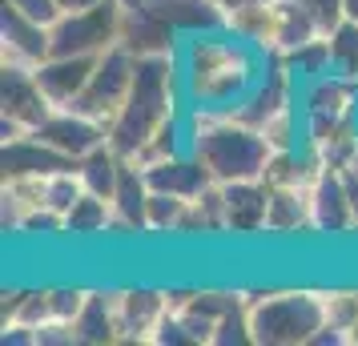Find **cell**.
I'll list each match as a JSON object with an SVG mask.
<instances>
[{
	"label": "cell",
	"mask_w": 358,
	"mask_h": 346,
	"mask_svg": "<svg viewBox=\"0 0 358 346\" xmlns=\"http://www.w3.org/2000/svg\"><path fill=\"white\" fill-rule=\"evenodd\" d=\"M310 182H314V178H310ZM310 182L270 185V222H266V233H278V238L314 233V214H310Z\"/></svg>",
	"instance_id": "9a60e30c"
},
{
	"label": "cell",
	"mask_w": 358,
	"mask_h": 346,
	"mask_svg": "<svg viewBox=\"0 0 358 346\" xmlns=\"http://www.w3.org/2000/svg\"><path fill=\"white\" fill-rule=\"evenodd\" d=\"M85 189H89V185H85L77 165H73V169H57V173H49V185H45V206L57 210V214H69Z\"/></svg>",
	"instance_id": "4316f807"
},
{
	"label": "cell",
	"mask_w": 358,
	"mask_h": 346,
	"mask_svg": "<svg viewBox=\"0 0 358 346\" xmlns=\"http://www.w3.org/2000/svg\"><path fill=\"white\" fill-rule=\"evenodd\" d=\"M33 133L41 137V141H49L52 149H61L65 157H73V161H81L85 153H93L97 145L109 141V133L101 129L93 117L77 113L73 105H57Z\"/></svg>",
	"instance_id": "30bf717a"
},
{
	"label": "cell",
	"mask_w": 358,
	"mask_h": 346,
	"mask_svg": "<svg viewBox=\"0 0 358 346\" xmlns=\"http://www.w3.org/2000/svg\"><path fill=\"white\" fill-rule=\"evenodd\" d=\"M226 29L250 41L266 57H278V0H250L226 4Z\"/></svg>",
	"instance_id": "2e32d148"
},
{
	"label": "cell",
	"mask_w": 358,
	"mask_h": 346,
	"mask_svg": "<svg viewBox=\"0 0 358 346\" xmlns=\"http://www.w3.org/2000/svg\"><path fill=\"white\" fill-rule=\"evenodd\" d=\"M97 61L101 57H61V52H52L36 65V81L49 93L52 105H77L81 93L89 89V81H93V73H97Z\"/></svg>",
	"instance_id": "4fadbf2b"
},
{
	"label": "cell",
	"mask_w": 358,
	"mask_h": 346,
	"mask_svg": "<svg viewBox=\"0 0 358 346\" xmlns=\"http://www.w3.org/2000/svg\"><path fill=\"white\" fill-rule=\"evenodd\" d=\"M145 206H149V182L145 169L137 161H121V178H117V194H113V210H117V230L129 233H149L145 230Z\"/></svg>",
	"instance_id": "ffe728a7"
},
{
	"label": "cell",
	"mask_w": 358,
	"mask_h": 346,
	"mask_svg": "<svg viewBox=\"0 0 358 346\" xmlns=\"http://www.w3.org/2000/svg\"><path fill=\"white\" fill-rule=\"evenodd\" d=\"M314 20H318V29L322 33H334L342 20H346V0H306Z\"/></svg>",
	"instance_id": "f546056e"
},
{
	"label": "cell",
	"mask_w": 358,
	"mask_h": 346,
	"mask_svg": "<svg viewBox=\"0 0 358 346\" xmlns=\"http://www.w3.org/2000/svg\"><path fill=\"white\" fill-rule=\"evenodd\" d=\"M133 73H137V52L117 41L113 49L101 52L97 73H93L89 89L81 93V101L73 109L85 117H93L101 129L109 133L113 121L121 117V109H125V97H129V89H133Z\"/></svg>",
	"instance_id": "8992f818"
},
{
	"label": "cell",
	"mask_w": 358,
	"mask_h": 346,
	"mask_svg": "<svg viewBox=\"0 0 358 346\" xmlns=\"http://www.w3.org/2000/svg\"><path fill=\"white\" fill-rule=\"evenodd\" d=\"M226 233L234 238H258L270 222V182L250 178V182H226Z\"/></svg>",
	"instance_id": "8fae6325"
},
{
	"label": "cell",
	"mask_w": 358,
	"mask_h": 346,
	"mask_svg": "<svg viewBox=\"0 0 358 346\" xmlns=\"http://www.w3.org/2000/svg\"><path fill=\"white\" fill-rule=\"evenodd\" d=\"M8 8H17L20 17L36 20V24H45V29H52L57 20L65 17V8H61V0H4Z\"/></svg>",
	"instance_id": "f1b7e54d"
},
{
	"label": "cell",
	"mask_w": 358,
	"mask_h": 346,
	"mask_svg": "<svg viewBox=\"0 0 358 346\" xmlns=\"http://www.w3.org/2000/svg\"><path fill=\"white\" fill-rule=\"evenodd\" d=\"M250 330L258 346H310L326 326L322 286H294V290H262L245 302Z\"/></svg>",
	"instance_id": "277c9868"
},
{
	"label": "cell",
	"mask_w": 358,
	"mask_h": 346,
	"mask_svg": "<svg viewBox=\"0 0 358 346\" xmlns=\"http://www.w3.org/2000/svg\"><path fill=\"white\" fill-rule=\"evenodd\" d=\"M145 182L149 189H162V194H178V198H197L206 185H213L210 169L197 161L194 153H173L165 161H153L145 165Z\"/></svg>",
	"instance_id": "e0dca14e"
},
{
	"label": "cell",
	"mask_w": 358,
	"mask_h": 346,
	"mask_svg": "<svg viewBox=\"0 0 358 346\" xmlns=\"http://www.w3.org/2000/svg\"><path fill=\"white\" fill-rule=\"evenodd\" d=\"M57 105L41 89L33 65H0V117H13L24 129H36Z\"/></svg>",
	"instance_id": "52a82bcc"
},
{
	"label": "cell",
	"mask_w": 358,
	"mask_h": 346,
	"mask_svg": "<svg viewBox=\"0 0 358 346\" xmlns=\"http://www.w3.org/2000/svg\"><path fill=\"white\" fill-rule=\"evenodd\" d=\"M77 343H125V330H121V306H117V290H93L85 310L77 314Z\"/></svg>",
	"instance_id": "ac0fdd59"
},
{
	"label": "cell",
	"mask_w": 358,
	"mask_h": 346,
	"mask_svg": "<svg viewBox=\"0 0 358 346\" xmlns=\"http://www.w3.org/2000/svg\"><path fill=\"white\" fill-rule=\"evenodd\" d=\"M117 230V210L109 198L85 189L77 206L65 214V238H105Z\"/></svg>",
	"instance_id": "44dd1931"
},
{
	"label": "cell",
	"mask_w": 358,
	"mask_h": 346,
	"mask_svg": "<svg viewBox=\"0 0 358 346\" xmlns=\"http://www.w3.org/2000/svg\"><path fill=\"white\" fill-rule=\"evenodd\" d=\"M326 45H330V69L358 81V20L346 17L334 33H326Z\"/></svg>",
	"instance_id": "484cf974"
},
{
	"label": "cell",
	"mask_w": 358,
	"mask_h": 346,
	"mask_svg": "<svg viewBox=\"0 0 358 346\" xmlns=\"http://www.w3.org/2000/svg\"><path fill=\"white\" fill-rule=\"evenodd\" d=\"M278 61L290 69L298 81H314V77L330 73V45H326V36H314V41L298 45V49H290L286 57H278Z\"/></svg>",
	"instance_id": "d4e9b609"
},
{
	"label": "cell",
	"mask_w": 358,
	"mask_h": 346,
	"mask_svg": "<svg viewBox=\"0 0 358 346\" xmlns=\"http://www.w3.org/2000/svg\"><path fill=\"white\" fill-rule=\"evenodd\" d=\"M121 153H117L109 141L105 145H97L93 153H85L81 161H77V169H81V178H85V185L93 189V194H101V198H109L113 201V194H117V178H121Z\"/></svg>",
	"instance_id": "603a6c76"
},
{
	"label": "cell",
	"mask_w": 358,
	"mask_h": 346,
	"mask_svg": "<svg viewBox=\"0 0 358 346\" xmlns=\"http://www.w3.org/2000/svg\"><path fill=\"white\" fill-rule=\"evenodd\" d=\"M189 153L210 169L213 182L226 185L262 178L274 145L258 125L242 121L234 109H189Z\"/></svg>",
	"instance_id": "3957f363"
},
{
	"label": "cell",
	"mask_w": 358,
	"mask_h": 346,
	"mask_svg": "<svg viewBox=\"0 0 358 346\" xmlns=\"http://www.w3.org/2000/svg\"><path fill=\"white\" fill-rule=\"evenodd\" d=\"M49 290V314L52 318H65V322H77V314L85 310L89 302V286H45Z\"/></svg>",
	"instance_id": "83f0119b"
},
{
	"label": "cell",
	"mask_w": 358,
	"mask_h": 346,
	"mask_svg": "<svg viewBox=\"0 0 358 346\" xmlns=\"http://www.w3.org/2000/svg\"><path fill=\"white\" fill-rule=\"evenodd\" d=\"M310 214H314V233H355L358 230L342 169L318 165V173L310 182Z\"/></svg>",
	"instance_id": "9c48e42d"
},
{
	"label": "cell",
	"mask_w": 358,
	"mask_h": 346,
	"mask_svg": "<svg viewBox=\"0 0 358 346\" xmlns=\"http://www.w3.org/2000/svg\"><path fill=\"white\" fill-rule=\"evenodd\" d=\"M0 165L4 173H57V169H73L77 161L65 157L61 149H52L49 141H41L36 133H24L17 141H4Z\"/></svg>",
	"instance_id": "d6986e66"
},
{
	"label": "cell",
	"mask_w": 358,
	"mask_h": 346,
	"mask_svg": "<svg viewBox=\"0 0 358 346\" xmlns=\"http://www.w3.org/2000/svg\"><path fill=\"white\" fill-rule=\"evenodd\" d=\"M189 198L178 194H162V189H149V206H145V230L149 233H178L185 222Z\"/></svg>",
	"instance_id": "cb8c5ba5"
},
{
	"label": "cell",
	"mask_w": 358,
	"mask_h": 346,
	"mask_svg": "<svg viewBox=\"0 0 358 346\" xmlns=\"http://www.w3.org/2000/svg\"><path fill=\"white\" fill-rule=\"evenodd\" d=\"M314 36H326V33L318 29L306 0H278V57H286L290 49L306 45Z\"/></svg>",
	"instance_id": "7402d4cb"
},
{
	"label": "cell",
	"mask_w": 358,
	"mask_h": 346,
	"mask_svg": "<svg viewBox=\"0 0 358 346\" xmlns=\"http://www.w3.org/2000/svg\"><path fill=\"white\" fill-rule=\"evenodd\" d=\"M121 4H125V8H141V4H145V0H121Z\"/></svg>",
	"instance_id": "d6a6232c"
},
{
	"label": "cell",
	"mask_w": 358,
	"mask_h": 346,
	"mask_svg": "<svg viewBox=\"0 0 358 346\" xmlns=\"http://www.w3.org/2000/svg\"><path fill=\"white\" fill-rule=\"evenodd\" d=\"M178 65L189 109H238L262 81L270 57L229 29H206L178 41Z\"/></svg>",
	"instance_id": "6da1fadb"
},
{
	"label": "cell",
	"mask_w": 358,
	"mask_h": 346,
	"mask_svg": "<svg viewBox=\"0 0 358 346\" xmlns=\"http://www.w3.org/2000/svg\"><path fill=\"white\" fill-rule=\"evenodd\" d=\"M185 109V93H181V65L178 49L165 52H145L137 57V73H133V89L125 97V109L109 129V145L121 157H137L145 141L162 129L169 117Z\"/></svg>",
	"instance_id": "7a4b0ae2"
},
{
	"label": "cell",
	"mask_w": 358,
	"mask_h": 346,
	"mask_svg": "<svg viewBox=\"0 0 358 346\" xmlns=\"http://www.w3.org/2000/svg\"><path fill=\"white\" fill-rule=\"evenodd\" d=\"M93 4H101V0H61L65 13H81V8H93Z\"/></svg>",
	"instance_id": "4dcf8cb0"
},
{
	"label": "cell",
	"mask_w": 358,
	"mask_h": 346,
	"mask_svg": "<svg viewBox=\"0 0 358 346\" xmlns=\"http://www.w3.org/2000/svg\"><path fill=\"white\" fill-rule=\"evenodd\" d=\"M298 105H302V121H346V117H358V81L330 69V73L314 77V81H302Z\"/></svg>",
	"instance_id": "ba28073f"
},
{
	"label": "cell",
	"mask_w": 358,
	"mask_h": 346,
	"mask_svg": "<svg viewBox=\"0 0 358 346\" xmlns=\"http://www.w3.org/2000/svg\"><path fill=\"white\" fill-rule=\"evenodd\" d=\"M117 306H121V330L125 343H153V330L162 326V318L169 314V294L153 290V286H129L117 290Z\"/></svg>",
	"instance_id": "5bb4252c"
},
{
	"label": "cell",
	"mask_w": 358,
	"mask_h": 346,
	"mask_svg": "<svg viewBox=\"0 0 358 346\" xmlns=\"http://www.w3.org/2000/svg\"><path fill=\"white\" fill-rule=\"evenodd\" d=\"M52 52L49 29L0 4V65H41Z\"/></svg>",
	"instance_id": "7c38bea8"
},
{
	"label": "cell",
	"mask_w": 358,
	"mask_h": 346,
	"mask_svg": "<svg viewBox=\"0 0 358 346\" xmlns=\"http://www.w3.org/2000/svg\"><path fill=\"white\" fill-rule=\"evenodd\" d=\"M346 17L358 20V0H346Z\"/></svg>",
	"instance_id": "1f68e13d"
},
{
	"label": "cell",
	"mask_w": 358,
	"mask_h": 346,
	"mask_svg": "<svg viewBox=\"0 0 358 346\" xmlns=\"http://www.w3.org/2000/svg\"><path fill=\"white\" fill-rule=\"evenodd\" d=\"M125 13L129 8L121 0H101L93 8L65 13L49 29L52 52H61V57H101L105 49H113L117 41H121V33H125Z\"/></svg>",
	"instance_id": "5b68a950"
}]
</instances>
